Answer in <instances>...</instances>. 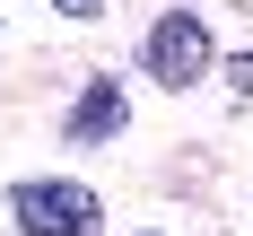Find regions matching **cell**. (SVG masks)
Segmentation results:
<instances>
[{
  "label": "cell",
  "mask_w": 253,
  "mask_h": 236,
  "mask_svg": "<svg viewBox=\"0 0 253 236\" xmlns=\"http://www.w3.org/2000/svg\"><path fill=\"white\" fill-rule=\"evenodd\" d=\"M9 219H18V236H105V201L87 184H70V175L9 184Z\"/></svg>",
  "instance_id": "6da1fadb"
},
{
  "label": "cell",
  "mask_w": 253,
  "mask_h": 236,
  "mask_svg": "<svg viewBox=\"0 0 253 236\" xmlns=\"http://www.w3.org/2000/svg\"><path fill=\"white\" fill-rule=\"evenodd\" d=\"M140 61H149V79H157V88H201V79H210V61H218V44H210V18H192V9H166V18L149 26Z\"/></svg>",
  "instance_id": "7a4b0ae2"
},
{
  "label": "cell",
  "mask_w": 253,
  "mask_h": 236,
  "mask_svg": "<svg viewBox=\"0 0 253 236\" xmlns=\"http://www.w3.org/2000/svg\"><path fill=\"white\" fill-rule=\"evenodd\" d=\"M123 88H114V79H87V88H79V114H70V131L79 140H114V131H123Z\"/></svg>",
  "instance_id": "3957f363"
},
{
  "label": "cell",
  "mask_w": 253,
  "mask_h": 236,
  "mask_svg": "<svg viewBox=\"0 0 253 236\" xmlns=\"http://www.w3.org/2000/svg\"><path fill=\"white\" fill-rule=\"evenodd\" d=\"M227 79H236V96H253V52H245V61H227Z\"/></svg>",
  "instance_id": "277c9868"
},
{
  "label": "cell",
  "mask_w": 253,
  "mask_h": 236,
  "mask_svg": "<svg viewBox=\"0 0 253 236\" xmlns=\"http://www.w3.org/2000/svg\"><path fill=\"white\" fill-rule=\"evenodd\" d=\"M52 9H70V18H87V9H105V0H52Z\"/></svg>",
  "instance_id": "5b68a950"
},
{
  "label": "cell",
  "mask_w": 253,
  "mask_h": 236,
  "mask_svg": "<svg viewBox=\"0 0 253 236\" xmlns=\"http://www.w3.org/2000/svg\"><path fill=\"white\" fill-rule=\"evenodd\" d=\"M149 236H157V228H149Z\"/></svg>",
  "instance_id": "8992f818"
}]
</instances>
